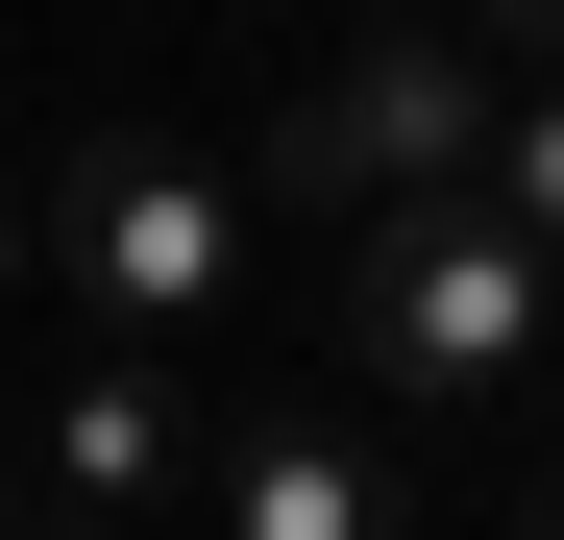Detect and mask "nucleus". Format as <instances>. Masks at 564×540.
<instances>
[{
	"mask_svg": "<svg viewBox=\"0 0 564 540\" xmlns=\"http://www.w3.org/2000/svg\"><path fill=\"white\" fill-rule=\"evenodd\" d=\"M466 197H491V222L564 270V74H516V99H491V172H466Z\"/></svg>",
	"mask_w": 564,
	"mask_h": 540,
	"instance_id": "423d86ee",
	"label": "nucleus"
},
{
	"mask_svg": "<svg viewBox=\"0 0 564 540\" xmlns=\"http://www.w3.org/2000/svg\"><path fill=\"white\" fill-rule=\"evenodd\" d=\"M540 320H564V270H540L491 197L344 222V369H368V418H466V393H516Z\"/></svg>",
	"mask_w": 564,
	"mask_h": 540,
	"instance_id": "f257e3e1",
	"label": "nucleus"
},
{
	"mask_svg": "<svg viewBox=\"0 0 564 540\" xmlns=\"http://www.w3.org/2000/svg\"><path fill=\"white\" fill-rule=\"evenodd\" d=\"M197 393H172V344H74V369H50V516L74 540H148L172 492H197Z\"/></svg>",
	"mask_w": 564,
	"mask_h": 540,
	"instance_id": "20e7f679",
	"label": "nucleus"
},
{
	"mask_svg": "<svg viewBox=\"0 0 564 540\" xmlns=\"http://www.w3.org/2000/svg\"><path fill=\"white\" fill-rule=\"evenodd\" d=\"M0 270H25V197H0Z\"/></svg>",
	"mask_w": 564,
	"mask_h": 540,
	"instance_id": "6e6552de",
	"label": "nucleus"
},
{
	"mask_svg": "<svg viewBox=\"0 0 564 540\" xmlns=\"http://www.w3.org/2000/svg\"><path fill=\"white\" fill-rule=\"evenodd\" d=\"M25 270L74 295V344H172V320H221V270H246V172L148 148V123H99V148H50Z\"/></svg>",
	"mask_w": 564,
	"mask_h": 540,
	"instance_id": "f03ea898",
	"label": "nucleus"
},
{
	"mask_svg": "<svg viewBox=\"0 0 564 540\" xmlns=\"http://www.w3.org/2000/svg\"><path fill=\"white\" fill-rule=\"evenodd\" d=\"M197 492H221V540H393L417 516L368 418H246V442H197Z\"/></svg>",
	"mask_w": 564,
	"mask_h": 540,
	"instance_id": "39448f33",
	"label": "nucleus"
},
{
	"mask_svg": "<svg viewBox=\"0 0 564 540\" xmlns=\"http://www.w3.org/2000/svg\"><path fill=\"white\" fill-rule=\"evenodd\" d=\"M0 540H25V467H0Z\"/></svg>",
	"mask_w": 564,
	"mask_h": 540,
	"instance_id": "1a4fd4ad",
	"label": "nucleus"
},
{
	"mask_svg": "<svg viewBox=\"0 0 564 540\" xmlns=\"http://www.w3.org/2000/svg\"><path fill=\"white\" fill-rule=\"evenodd\" d=\"M466 172H491V74H466L442 25H368L319 99L270 123V197L295 222H417V197H466Z\"/></svg>",
	"mask_w": 564,
	"mask_h": 540,
	"instance_id": "7ed1b4c3",
	"label": "nucleus"
},
{
	"mask_svg": "<svg viewBox=\"0 0 564 540\" xmlns=\"http://www.w3.org/2000/svg\"><path fill=\"white\" fill-rule=\"evenodd\" d=\"M516 540H564V492H540V516H516Z\"/></svg>",
	"mask_w": 564,
	"mask_h": 540,
	"instance_id": "9d476101",
	"label": "nucleus"
},
{
	"mask_svg": "<svg viewBox=\"0 0 564 540\" xmlns=\"http://www.w3.org/2000/svg\"><path fill=\"white\" fill-rule=\"evenodd\" d=\"M491 25H516V50H540V74H564V0H491Z\"/></svg>",
	"mask_w": 564,
	"mask_h": 540,
	"instance_id": "0eeeda50",
	"label": "nucleus"
}]
</instances>
